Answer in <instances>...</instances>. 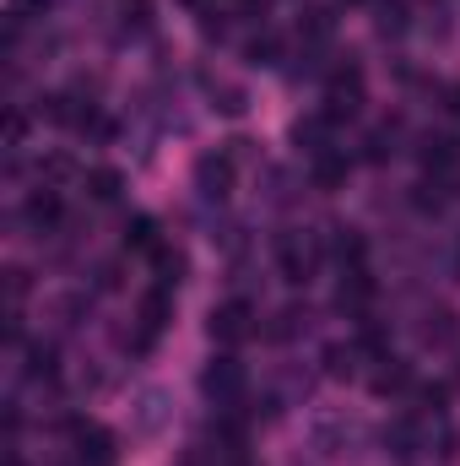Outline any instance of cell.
<instances>
[{"instance_id":"cell-1","label":"cell","mask_w":460,"mask_h":466,"mask_svg":"<svg viewBox=\"0 0 460 466\" xmlns=\"http://www.w3.org/2000/svg\"><path fill=\"white\" fill-rule=\"evenodd\" d=\"M212 331H217L223 342H238V337L249 331V304H228V309L212 320Z\"/></svg>"},{"instance_id":"cell-2","label":"cell","mask_w":460,"mask_h":466,"mask_svg":"<svg viewBox=\"0 0 460 466\" xmlns=\"http://www.w3.org/2000/svg\"><path fill=\"white\" fill-rule=\"evenodd\" d=\"M93 185H98V190H93L98 201H115V190H119V179H115V174H93Z\"/></svg>"}]
</instances>
